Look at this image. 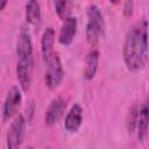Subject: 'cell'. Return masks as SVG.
Masks as SVG:
<instances>
[{
    "mask_svg": "<svg viewBox=\"0 0 149 149\" xmlns=\"http://www.w3.org/2000/svg\"><path fill=\"white\" fill-rule=\"evenodd\" d=\"M83 123V108L80 105L74 104L68 112L64 121V128L69 133H76L79 130Z\"/></svg>",
    "mask_w": 149,
    "mask_h": 149,
    "instance_id": "9",
    "label": "cell"
},
{
    "mask_svg": "<svg viewBox=\"0 0 149 149\" xmlns=\"http://www.w3.org/2000/svg\"><path fill=\"white\" fill-rule=\"evenodd\" d=\"M22 101V94L17 86H12L3 101L2 107V118L3 120H9L14 116V114L17 112V108L20 107Z\"/></svg>",
    "mask_w": 149,
    "mask_h": 149,
    "instance_id": "6",
    "label": "cell"
},
{
    "mask_svg": "<svg viewBox=\"0 0 149 149\" xmlns=\"http://www.w3.org/2000/svg\"><path fill=\"white\" fill-rule=\"evenodd\" d=\"M41 6L37 1H28L26 3V20L31 26H38L41 23Z\"/></svg>",
    "mask_w": 149,
    "mask_h": 149,
    "instance_id": "13",
    "label": "cell"
},
{
    "mask_svg": "<svg viewBox=\"0 0 149 149\" xmlns=\"http://www.w3.org/2000/svg\"><path fill=\"white\" fill-rule=\"evenodd\" d=\"M99 64V51L98 49L93 48L88 51L85 58V68H84V77L87 80L94 78Z\"/></svg>",
    "mask_w": 149,
    "mask_h": 149,
    "instance_id": "10",
    "label": "cell"
},
{
    "mask_svg": "<svg viewBox=\"0 0 149 149\" xmlns=\"http://www.w3.org/2000/svg\"><path fill=\"white\" fill-rule=\"evenodd\" d=\"M148 23L146 19L133 24L125 38L122 56L126 68L129 71L142 70L148 61Z\"/></svg>",
    "mask_w": 149,
    "mask_h": 149,
    "instance_id": "1",
    "label": "cell"
},
{
    "mask_svg": "<svg viewBox=\"0 0 149 149\" xmlns=\"http://www.w3.org/2000/svg\"><path fill=\"white\" fill-rule=\"evenodd\" d=\"M71 6H72V3L66 0L55 2V9H56V13L59 16V19H62L64 21L65 19L71 16Z\"/></svg>",
    "mask_w": 149,
    "mask_h": 149,
    "instance_id": "15",
    "label": "cell"
},
{
    "mask_svg": "<svg viewBox=\"0 0 149 149\" xmlns=\"http://www.w3.org/2000/svg\"><path fill=\"white\" fill-rule=\"evenodd\" d=\"M133 6H134V2L133 1L125 2V5H123V14L126 16H130L133 14Z\"/></svg>",
    "mask_w": 149,
    "mask_h": 149,
    "instance_id": "16",
    "label": "cell"
},
{
    "mask_svg": "<svg viewBox=\"0 0 149 149\" xmlns=\"http://www.w3.org/2000/svg\"><path fill=\"white\" fill-rule=\"evenodd\" d=\"M77 27H78V22H77V17L76 16H69L68 19H65L63 21V24L61 27V31L58 35V41L61 44L68 47L70 45L73 40L74 36L77 34Z\"/></svg>",
    "mask_w": 149,
    "mask_h": 149,
    "instance_id": "8",
    "label": "cell"
},
{
    "mask_svg": "<svg viewBox=\"0 0 149 149\" xmlns=\"http://www.w3.org/2000/svg\"><path fill=\"white\" fill-rule=\"evenodd\" d=\"M139 114H140V107L137 104H134L128 112L127 115V120H126V126H127V130L129 134L134 133L136 129V125H137V120H139Z\"/></svg>",
    "mask_w": 149,
    "mask_h": 149,
    "instance_id": "14",
    "label": "cell"
},
{
    "mask_svg": "<svg viewBox=\"0 0 149 149\" xmlns=\"http://www.w3.org/2000/svg\"><path fill=\"white\" fill-rule=\"evenodd\" d=\"M148 113H149V108H148V101L146 100L142 106L140 107V114H139V120H137V139L139 141L143 142L147 139L148 135Z\"/></svg>",
    "mask_w": 149,
    "mask_h": 149,
    "instance_id": "12",
    "label": "cell"
},
{
    "mask_svg": "<svg viewBox=\"0 0 149 149\" xmlns=\"http://www.w3.org/2000/svg\"><path fill=\"white\" fill-rule=\"evenodd\" d=\"M16 77L21 88L27 92L30 88L33 80L34 56L33 43L29 33L26 29H21L16 41Z\"/></svg>",
    "mask_w": 149,
    "mask_h": 149,
    "instance_id": "2",
    "label": "cell"
},
{
    "mask_svg": "<svg viewBox=\"0 0 149 149\" xmlns=\"http://www.w3.org/2000/svg\"><path fill=\"white\" fill-rule=\"evenodd\" d=\"M29 149H34V148H29Z\"/></svg>",
    "mask_w": 149,
    "mask_h": 149,
    "instance_id": "18",
    "label": "cell"
},
{
    "mask_svg": "<svg viewBox=\"0 0 149 149\" xmlns=\"http://www.w3.org/2000/svg\"><path fill=\"white\" fill-rule=\"evenodd\" d=\"M87 23H86V37L91 44H97L101 36L105 34V20L101 10L94 3L87 7Z\"/></svg>",
    "mask_w": 149,
    "mask_h": 149,
    "instance_id": "3",
    "label": "cell"
},
{
    "mask_svg": "<svg viewBox=\"0 0 149 149\" xmlns=\"http://www.w3.org/2000/svg\"><path fill=\"white\" fill-rule=\"evenodd\" d=\"M26 133V119L23 115H17L12 122L6 137L7 149H19L23 142Z\"/></svg>",
    "mask_w": 149,
    "mask_h": 149,
    "instance_id": "5",
    "label": "cell"
},
{
    "mask_svg": "<svg viewBox=\"0 0 149 149\" xmlns=\"http://www.w3.org/2000/svg\"><path fill=\"white\" fill-rule=\"evenodd\" d=\"M54 44H55V30L54 28L49 27L43 31L41 38V52L44 61H47L55 52Z\"/></svg>",
    "mask_w": 149,
    "mask_h": 149,
    "instance_id": "11",
    "label": "cell"
},
{
    "mask_svg": "<svg viewBox=\"0 0 149 149\" xmlns=\"http://www.w3.org/2000/svg\"><path fill=\"white\" fill-rule=\"evenodd\" d=\"M65 100L62 97H57L55 99L51 100V102L49 104L47 111H45V115H44V121L47 126H54L56 125L61 118L64 114L65 111Z\"/></svg>",
    "mask_w": 149,
    "mask_h": 149,
    "instance_id": "7",
    "label": "cell"
},
{
    "mask_svg": "<svg viewBox=\"0 0 149 149\" xmlns=\"http://www.w3.org/2000/svg\"><path fill=\"white\" fill-rule=\"evenodd\" d=\"M45 62V76H44V81L48 88L54 90L56 88L61 81L63 80L64 77V71H63V66H62V62L61 58L58 56V54L54 52Z\"/></svg>",
    "mask_w": 149,
    "mask_h": 149,
    "instance_id": "4",
    "label": "cell"
},
{
    "mask_svg": "<svg viewBox=\"0 0 149 149\" xmlns=\"http://www.w3.org/2000/svg\"><path fill=\"white\" fill-rule=\"evenodd\" d=\"M7 3H8V2H7L6 0H0V12L7 6Z\"/></svg>",
    "mask_w": 149,
    "mask_h": 149,
    "instance_id": "17",
    "label": "cell"
}]
</instances>
